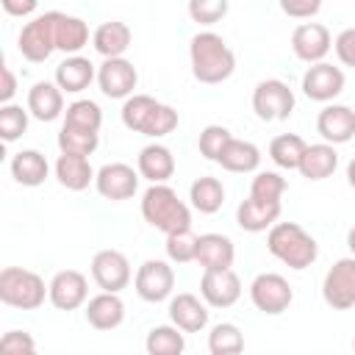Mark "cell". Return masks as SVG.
Here are the masks:
<instances>
[{
  "mask_svg": "<svg viewBox=\"0 0 355 355\" xmlns=\"http://www.w3.org/2000/svg\"><path fill=\"white\" fill-rule=\"evenodd\" d=\"M92 280L100 286V291H122L130 286L133 272H130V261L125 252L119 250H100L92 258Z\"/></svg>",
  "mask_w": 355,
  "mask_h": 355,
  "instance_id": "4fadbf2b",
  "label": "cell"
},
{
  "mask_svg": "<svg viewBox=\"0 0 355 355\" xmlns=\"http://www.w3.org/2000/svg\"><path fill=\"white\" fill-rule=\"evenodd\" d=\"M189 200H191V208L194 211H200V214H216L225 205V186H222L219 178L202 175V178H197L189 186Z\"/></svg>",
  "mask_w": 355,
  "mask_h": 355,
  "instance_id": "1f68e13d",
  "label": "cell"
},
{
  "mask_svg": "<svg viewBox=\"0 0 355 355\" xmlns=\"http://www.w3.org/2000/svg\"><path fill=\"white\" fill-rule=\"evenodd\" d=\"M64 125L100 133L103 111H100V105H97L94 100H75V103H69L67 111H64Z\"/></svg>",
  "mask_w": 355,
  "mask_h": 355,
  "instance_id": "d590c367",
  "label": "cell"
},
{
  "mask_svg": "<svg viewBox=\"0 0 355 355\" xmlns=\"http://www.w3.org/2000/svg\"><path fill=\"white\" fill-rule=\"evenodd\" d=\"M94 78H97V69L86 55H67L55 67V83L61 86L64 94H80L83 89L92 86Z\"/></svg>",
  "mask_w": 355,
  "mask_h": 355,
  "instance_id": "cb8c5ba5",
  "label": "cell"
},
{
  "mask_svg": "<svg viewBox=\"0 0 355 355\" xmlns=\"http://www.w3.org/2000/svg\"><path fill=\"white\" fill-rule=\"evenodd\" d=\"M200 297L208 302V308H230L241 297V280L230 269H202L200 277Z\"/></svg>",
  "mask_w": 355,
  "mask_h": 355,
  "instance_id": "9a60e30c",
  "label": "cell"
},
{
  "mask_svg": "<svg viewBox=\"0 0 355 355\" xmlns=\"http://www.w3.org/2000/svg\"><path fill=\"white\" fill-rule=\"evenodd\" d=\"M216 164L227 172H236V175H247V172H258L261 166V150L258 144L247 141V139H236L230 136V141L225 144V150L219 153Z\"/></svg>",
  "mask_w": 355,
  "mask_h": 355,
  "instance_id": "83f0119b",
  "label": "cell"
},
{
  "mask_svg": "<svg viewBox=\"0 0 355 355\" xmlns=\"http://www.w3.org/2000/svg\"><path fill=\"white\" fill-rule=\"evenodd\" d=\"M202 269H230L236 261V244L222 233H202L197 239V258Z\"/></svg>",
  "mask_w": 355,
  "mask_h": 355,
  "instance_id": "484cf974",
  "label": "cell"
},
{
  "mask_svg": "<svg viewBox=\"0 0 355 355\" xmlns=\"http://www.w3.org/2000/svg\"><path fill=\"white\" fill-rule=\"evenodd\" d=\"M53 172H55V180L69 191L89 189V183H94V175H97L89 164V155H75V153H61L55 158Z\"/></svg>",
  "mask_w": 355,
  "mask_h": 355,
  "instance_id": "d4e9b609",
  "label": "cell"
},
{
  "mask_svg": "<svg viewBox=\"0 0 355 355\" xmlns=\"http://www.w3.org/2000/svg\"><path fill=\"white\" fill-rule=\"evenodd\" d=\"M0 75H3V86H0V103H11V97L17 94V75L11 72V67H8V64H3Z\"/></svg>",
  "mask_w": 355,
  "mask_h": 355,
  "instance_id": "7dc6e473",
  "label": "cell"
},
{
  "mask_svg": "<svg viewBox=\"0 0 355 355\" xmlns=\"http://www.w3.org/2000/svg\"><path fill=\"white\" fill-rule=\"evenodd\" d=\"M133 288L144 302H164L172 297L175 288V269L169 266V261L161 258H147L133 277Z\"/></svg>",
  "mask_w": 355,
  "mask_h": 355,
  "instance_id": "9c48e42d",
  "label": "cell"
},
{
  "mask_svg": "<svg viewBox=\"0 0 355 355\" xmlns=\"http://www.w3.org/2000/svg\"><path fill=\"white\" fill-rule=\"evenodd\" d=\"M322 297L333 311H349L355 305V255L338 258L324 272Z\"/></svg>",
  "mask_w": 355,
  "mask_h": 355,
  "instance_id": "30bf717a",
  "label": "cell"
},
{
  "mask_svg": "<svg viewBox=\"0 0 355 355\" xmlns=\"http://www.w3.org/2000/svg\"><path fill=\"white\" fill-rule=\"evenodd\" d=\"M136 169L144 180L150 183H166L172 175H175V155L166 144H147L139 150V158H136Z\"/></svg>",
  "mask_w": 355,
  "mask_h": 355,
  "instance_id": "7402d4cb",
  "label": "cell"
},
{
  "mask_svg": "<svg viewBox=\"0 0 355 355\" xmlns=\"http://www.w3.org/2000/svg\"><path fill=\"white\" fill-rule=\"evenodd\" d=\"M139 169H133L130 164H122V161H114V164H105L97 169L94 175V189L100 197L111 200V202H122V200H130L136 191H139Z\"/></svg>",
  "mask_w": 355,
  "mask_h": 355,
  "instance_id": "8fae6325",
  "label": "cell"
},
{
  "mask_svg": "<svg viewBox=\"0 0 355 355\" xmlns=\"http://www.w3.org/2000/svg\"><path fill=\"white\" fill-rule=\"evenodd\" d=\"M286 178L280 172H255L252 183H250V197L252 200H261V202H280L283 191H286Z\"/></svg>",
  "mask_w": 355,
  "mask_h": 355,
  "instance_id": "f35d334b",
  "label": "cell"
},
{
  "mask_svg": "<svg viewBox=\"0 0 355 355\" xmlns=\"http://www.w3.org/2000/svg\"><path fill=\"white\" fill-rule=\"evenodd\" d=\"M100 144V133L94 130H80V128H69L61 125L58 130V150L61 153H75V155H92Z\"/></svg>",
  "mask_w": 355,
  "mask_h": 355,
  "instance_id": "8d00e7d4",
  "label": "cell"
},
{
  "mask_svg": "<svg viewBox=\"0 0 355 355\" xmlns=\"http://www.w3.org/2000/svg\"><path fill=\"white\" fill-rule=\"evenodd\" d=\"M189 17L197 25H216L219 19L227 17L230 3L227 0H189Z\"/></svg>",
  "mask_w": 355,
  "mask_h": 355,
  "instance_id": "60d3db41",
  "label": "cell"
},
{
  "mask_svg": "<svg viewBox=\"0 0 355 355\" xmlns=\"http://www.w3.org/2000/svg\"><path fill=\"white\" fill-rule=\"evenodd\" d=\"M86 44H89V25L80 17L58 11V19H55V47L61 53H67V55H78Z\"/></svg>",
  "mask_w": 355,
  "mask_h": 355,
  "instance_id": "4dcf8cb0",
  "label": "cell"
},
{
  "mask_svg": "<svg viewBox=\"0 0 355 355\" xmlns=\"http://www.w3.org/2000/svg\"><path fill=\"white\" fill-rule=\"evenodd\" d=\"M333 50H336V55H338V61L344 67H352L355 69V28H344L333 39Z\"/></svg>",
  "mask_w": 355,
  "mask_h": 355,
  "instance_id": "f6af8a7d",
  "label": "cell"
},
{
  "mask_svg": "<svg viewBox=\"0 0 355 355\" xmlns=\"http://www.w3.org/2000/svg\"><path fill=\"white\" fill-rule=\"evenodd\" d=\"M139 83V72L133 67V61H128L125 55L119 58H103V64L97 67V86L108 100H128L130 94H136Z\"/></svg>",
  "mask_w": 355,
  "mask_h": 355,
  "instance_id": "7c38bea8",
  "label": "cell"
},
{
  "mask_svg": "<svg viewBox=\"0 0 355 355\" xmlns=\"http://www.w3.org/2000/svg\"><path fill=\"white\" fill-rule=\"evenodd\" d=\"M252 111L263 122H283L294 114V92L286 80L266 78L252 89Z\"/></svg>",
  "mask_w": 355,
  "mask_h": 355,
  "instance_id": "52a82bcc",
  "label": "cell"
},
{
  "mask_svg": "<svg viewBox=\"0 0 355 355\" xmlns=\"http://www.w3.org/2000/svg\"><path fill=\"white\" fill-rule=\"evenodd\" d=\"M28 111L39 122H55L64 116V92L55 80H39L28 89Z\"/></svg>",
  "mask_w": 355,
  "mask_h": 355,
  "instance_id": "ffe728a7",
  "label": "cell"
},
{
  "mask_svg": "<svg viewBox=\"0 0 355 355\" xmlns=\"http://www.w3.org/2000/svg\"><path fill=\"white\" fill-rule=\"evenodd\" d=\"M144 349L150 355H180L186 349V336L178 324H155L144 338Z\"/></svg>",
  "mask_w": 355,
  "mask_h": 355,
  "instance_id": "d6a6232c",
  "label": "cell"
},
{
  "mask_svg": "<svg viewBox=\"0 0 355 355\" xmlns=\"http://www.w3.org/2000/svg\"><path fill=\"white\" fill-rule=\"evenodd\" d=\"M197 239L200 236L191 233V227L178 230V233H166V244H164L166 258L172 263H189V261H194L197 258Z\"/></svg>",
  "mask_w": 355,
  "mask_h": 355,
  "instance_id": "ab89813d",
  "label": "cell"
},
{
  "mask_svg": "<svg viewBox=\"0 0 355 355\" xmlns=\"http://www.w3.org/2000/svg\"><path fill=\"white\" fill-rule=\"evenodd\" d=\"M0 352L6 355H22V352H36V341L28 330H8L0 338Z\"/></svg>",
  "mask_w": 355,
  "mask_h": 355,
  "instance_id": "7bdbcfd3",
  "label": "cell"
},
{
  "mask_svg": "<svg viewBox=\"0 0 355 355\" xmlns=\"http://www.w3.org/2000/svg\"><path fill=\"white\" fill-rule=\"evenodd\" d=\"M283 214V202H261V200H241L236 208V222L247 233H263L269 230Z\"/></svg>",
  "mask_w": 355,
  "mask_h": 355,
  "instance_id": "603a6c76",
  "label": "cell"
},
{
  "mask_svg": "<svg viewBox=\"0 0 355 355\" xmlns=\"http://www.w3.org/2000/svg\"><path fill=\"white\" fill-rule=\"evenodd\" d=\"M347 183H349V186L355 189V158H352V161L347 164Z\"/></svg>",
  "mask_w": 355,
  "mask_h": 355,
  "instance_id": "c3c4849f",
  "label": "cell"
},
{
  "mask_svg": "<svg viewBox=\"0 0 355 355\" xmlns=\"http://www.w3.org/2000/svg\"><path fill=\"white\" fill-rule=\"evenodd\" d=\"M141 216L150 227L161 233H178L191 227V208L166 183H150V189L141 194Z\"/></svg>",
  "mask_w": 355,
  "mask_h": 355,
  "instance_id": "277c9868",
  "label": "cell"
},
{
  "mask_svg": "<svg viewBox=\"0 0 355 355\" xmlns=\"http://www.w3.org/2000/svg\"><path fill=\"white\" fill-rule=\"evenodd\" d=\"M316 133L322 141L330 144H347L355 136V111L341 103H330L316 116Z\"/></svg>",
  "mask_w": 355,
  "mask_h": 355,
  "instance_id": "ac0fdd59",
  "label": "cell"
},
{
  "mask_svg": "<svg viewBox=\"0 0 355 355\" xmlns=\"http://www.w3.org/2000/svg\"><path fill=\"white\" fill-rule=\"evenodd\" d=\"M130 42H133V33L119 19H108L103 25H97V31L92 33V44H94V50L103 58H119V55H125L128 47H130Z\"/></svg>",
  "mask_w": 355,
  "mask_h": 355,
  "instance_id": "f546056e",
  "label": "cell"
},
{
  "mask_svg": "<svg viewBox=\"0 0 355 355\" xmlns=\"http://www.w3.org/2000/svg\"><path fill=\"white\" fill-rule=\"evenodd\" d=\"M330 50H333V36L322 22H302L291 31V53L300 61L305 64L324 61Z\"/></svg>",
  "mask_w": 355,
  "mask_h": 355,
  "instance_id": "e0dca14e",
  "label": "cell"
},
{
  "mask_svg": "<svg viewBox=\"0 0 355 355\" xmlns=\"http://www.w3.org/2000/svg\"><path fill=\"white\" fill-rule=\"evenodd\" d=\"M208 302L200 300L197 294L180 291L169 297V322L178 324L183 333H200L208 327Z\"/></svg>",
  "mask_w": 355,
  "mask_h": 355,
  "instance_id": "d6986e66",
  "label": "cell"
},
{
  "mask_svg": "<svg viewBox=\"0 0 355 355\" xmlns=\"http://www.w3.org/2000/svg\"><path fill=\"white\" fill-rule=\"evenodd\" d=\"M277 3H280V11L291 19H311L322 8V0H277Z\"/></svg>",
  "mask_w": 355,
  "mask_h": 355,
  "instance_id": "ee69618b",
  "label": "cell"
},
{
  "mask_svg": "<svg viewBox=\"0 0 355 355\" xmlns=\"http://www.w3.org/2000/svg\"><path fill=\"white\" fill-rule=\"evenodd\" d=\"M189 61L194 80L205 86L225 83L236 72V53L227 47V42L214 31H200L189 42Z\"/></svg>",
  "mask_w": 355,
  "mask_h": 355,
  "instance_id": "6da1fadb",
  "label": "cell"
},
{
  "mask_svg": "<svg viewBox=\"0 0 355 355\" xmlns=\"http://www.w3.org/2000/svg\"><path fill=\"white\" fill-rule=\"evenodd\" d=\"M50 300V286H44V277L33 269L22 266H6L0 272V302L19 311H36Z\"/></svg>",
  "mask_w": 355,
  "mask_h": 355,
  "instance_id": "5b68a950",
  "label": "cell"
},
{
  "mask_svg": "<svg viewBox=\"0 0 355 355\" xmlns=\"http://www.w3.org/2000/svg\"><path fill=\"white\" fill-rule=\"evenodd\" d=\"M338 166V153L336 144L330 141H319V144H308L302 153V161L297 166V172L305 180H327Z\"/></svg>",
  "mask_w": 355,
  "mask_h": 355,
  "instance_id": "4316f807",
  "label": "cell"
},
{
  "mask_svg": "<svg viewBox=\"0 0 355 355\" xmlns=\"http://www.w3.org/2000/svg\"><path fill=\"white\" fill-rule=\"evenodd\" d=\"M0 3H3V11L8 17H19V19L31 17L39 8V0H0Z\"/></svg>",
  "mask_w": 355,
  "mask_h": 355,
  "instance_id": "bcb514c9",
  "label": "cell"
},
{
  "mask_svg": "<svg viewBox=\"0 0 355 355\" xmlns=\"http://www.w3.org/2000/svg\"><path fill=\"white\" fill-rule=\"evenodd\" d=\"M122 125L133 133L161 139L178 128V111L150 94H130L122 103Z\"/></svg>",
  "mask_w": 355,
  "mask_h": 355,
  "instance_id": "3957f363",
  "label": "cell"
},
{
  "mask_svg": "<svg viewBox=\"0 0 355 355\" xmlns=\"http://www.w3.org/2000/svg\"><path fill=\"white\" fill-rule=\"evenodd\" d=\"M344 83H347V78H344L341 67H333L327 61L311 64L305 69V75H302V92L313 103H330V100H336L344 92Z\"/></svg>",
  "mask_w": 355,
  "mask_h": 355,
  "instance_id": "5bb4252c",
  "label": "cell"
},
{
  "mask_svg": "<svg viewBox=\"0 0 355 355\" xmlns=\"http://www.w3.org/2000/svg\"><path fill=\"white\" fill-rule=\"evenodd\" d=\"M55 19H58V11H44V14H39L22 25L19 39H17V50L22 53L25 61L42 64L53 55V50H58L55 47Z\"/></svg>",
  "mask_w": 355,
  "mask_h": 355,
  "instance_id": "8992f818",
  "label": "cell"
},
{
  "mask_svg": "<svg viewBox=\"0 0 355 355\" xmlns=\"http://www.w3.org/2000/svg\"><path fill=\"white\" fill-rule=\"evenodd\" d=\"M28 119H31V111L17 105V103H3L0 105V139L3 141H17L25 130H28Z\"/></svg>",
  "mask_w": 355,
  "mask_h": 355,
  "instance_id": "74e56055",
  "label": "cell"
},
{
  "mask_svg": "<svg viewBox=\"0 0 355 355\" xmlns=\"http://www.w3.org/2000/svg\"><path fill=\"white\" fill-rule=\"evenodd\" d=\"M47 286H50V302L58 311H67V313L69 311H78L89 300V280L78 269H61V272H55Z\"/></svg>",
  "mask_w": 355,
  "mask_h": 355,
  "instance_id": "2e32d148",
  "label": "cell"
},
{
  "mask_svg": "<svg viewBox=\"0 0 355 355\" xmlns=\"http://www.w3.org/2000/svg\"><path fill=\"white\" fill-rule=\"evenodd\" d=\"M347 247H349V252L355 255V227H349V233H347Z\"/></svg>",
  "mask_w": 355,
  "mask_h": 355,
  "instance_id": "681fc988",
  "label": "cell"
},
{
  "mask_svg": "<svg viewBox=\"0 0 355 355\" xmlns=\"http://www.w3.org/2000/svg\"><path fill=\"white\" fill-rule=\"evenodd\" d=\"M244 349V333L233 322H219L208 333V352L211 355H239Z\"/></svg>",
  "mask_w": 355,
  "mask_h": 355,
  "instance_id": "e575fe53",
  "label": "cell"
},
{
  "mask_svg": "<svg viewBox=\"0 0 355 355\" xmlns=\"http://www.w3.org/2000/svg\"><path fill=\"white\" fill-rule=\"evenodd\" d=\"M266 250L294 272L308 269L319 258L316 239L297 222H275L266 233Z\"/></svg>",
  "mask_w": 355,
  "mask_h": 355,
  "instance_id": "7a4b0ae2",
  "label": "cell"
},
{
  "mask_svg": "<svg viewBox=\"0 0 355 355\" xmlns=\"http://www.w3.org/2000/svg\"><path fill=\"white\" fill-rule=\"evenodd\" d=\"M308 141L297 133H280L269 141V158L280 166V169H297L300 161H302V153H305Z\"/></svg>",
  "mask_w": 355,
  "mask_h": 355,
  "instance_id": "836d02e7",
  "label": "cell"
},
{
  "mask_svg": "<svg viewBox=\"0 0 355 355\" xmlns=\"http://www.w3.org/2000/svg\"><path fill=\"white\" fill-rule=\"evenodd\" d=\"M8 169H11V178L19 186H25V189L42 186L47 180V175H50V164H47V158L39 150H19V153H14Z\"/></svg>",
  "mask_w": 355,
  "mask_h": 355,
  "instance_id": "f1b7e54d",
  "label": "cell"
},
{
  "mask_svg": "<svg viewBox=\"0 0 355 355\" xmlns=\"http://www.w3.org/2000/svg\"><path fill=\"white\" fill-rule=\"evenodd\" d=\"M250 300H252L255 311H261L266 316H280L294 302V288H291V283L283 275L261 272L250 283Z\"/></svg>",
  "mask_w": 355,
  "mask_h": 355,
  "instance_id": "ba28073f",
  "label": "cell"
},
{
  "mask_svg": "<svg viewBox=\"0 0 355 355\" xmlns=\"http://www.w3.org/2000/svg\"><path fill=\"white\" fill-rule=\"evenodd\" d=\"M86 322L94 330H116L125 322V302L116 291H100L92 300H86Z\"/></svg>",
  "mask_w": 355,
  "mask_h": 355,
  "instance_id": "44dd1931",
  "label": "cell"
},
{
  "mask_svg": "<svg viewBox=\"0 0 355 355\" xmlns=\"http://www.w3.org/2000/svg\"><path fill=\"white\" fill-rule=\"evenodd\" d=\"M352 349H355V338H352Z\"/></svg>",
  "mask_w": 355,
  "mask_h": 355,
  "instance_id": "f907efd6",
  "label": "cell"
},
{
  "mask_svg": "<svg viewBox=\"0 0 355 355\" xmlns=\"http://www.w3.org/2000/svg\"><path fill=\"white\" fill-rule=\"evenodd\" d=\"M227 141H230V130H227L225 125H205L202 133H200L197 147H200V155H202V158L216 161Z\"/></svg>",
  "mask_w": 355,
  "mask_h": 355,
  "instance_id": "b9f144b4",
  "label": "cell"
}]
</instances>
